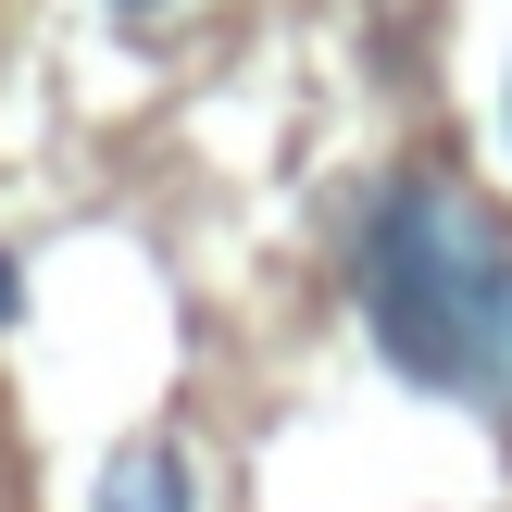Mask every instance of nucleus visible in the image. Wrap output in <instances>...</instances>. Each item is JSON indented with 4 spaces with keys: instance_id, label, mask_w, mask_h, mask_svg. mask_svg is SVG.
Wrapping results in <instances>:
<instances>
[{
    "instance_id": "4",
    "label": "nucleus",
    "mask_w": 512,
    "mask_h": 512,
    "mask_svg": "<svg viewBox=\"0 0 512 512\" xmlns=\"http://www.w3.org/2000/svg\"><path fill=\"white\" fill-rule=\"evenodd\" d=\"M113 13H175V0H113Z\"/></svg>"
},
{
    "instance_id": "2",
    "label": "nucleus",
    "mask_w": 512,
    "mask_h": 512,
    "mask_svg": "<svg viewBox=\"0 0 512 512\" xmlns=\"http://www.w3.org/2000/svg\"><path fill=\"white\" fill-rule=\"evenodd\" d=\"M88 512H200V475L175 438H125L113 463H100V500Z\"/></svg>"
},
{
    "instance_id": "3",
    "label": "nucleus",
    "mask_w": 512,
    "mask_h": 512,
    "mask_svg": "<svg viewBox=\"0 0 512 512\" xmlns=\"http://www.w3.org/2000/svg\"><path fill=\"white\" fill-rule=\"evenodd\" d=\"M13 300H25V288H13V263H0V325H13Z\"/></svg>"
},
{
    "instance_id": "1",
    "label": "nucleus",
    "mask_w": 512,
    "mask_h": 512,
    "mask_svg": "<svg viewBox=\"0 0 512 512\" xmlns=\"http://www.w3.org/2000/svg\"><path fill=\"white\" fill-rule=\"evenodd\" d=\"M350 288L363 325L413 388L475 400L512 425V238L450 175H388L350 213Z\"/></svg>"
}]
</instances>
